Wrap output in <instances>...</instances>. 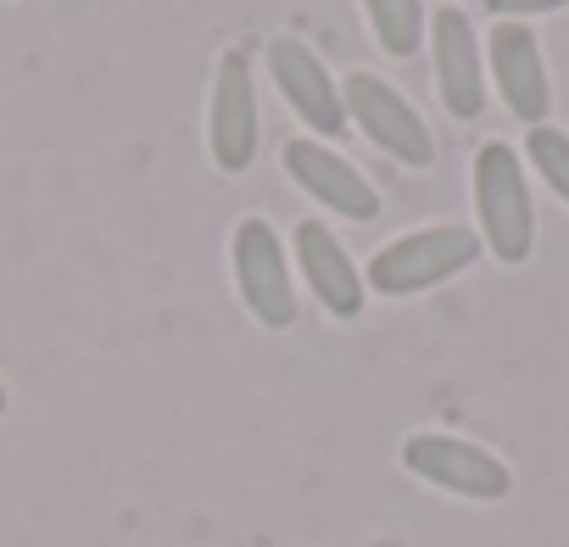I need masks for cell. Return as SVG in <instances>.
Returning <instances> with one entry per match:
<instances>
[{
    "label": "cell",
    "mask_w": 569,
    "mask_h": 547,
    "mask_svg": "<svg viewBox=\"0 0 569 547\" xmlns=\"http://www.w3.org/2000/svg\"><path fill=\"white\" fill-rule=\"evenodd\" d=\"M469 196H475V235H480V246L497 262H508V268L530 262V251H536V201H530L525 157L508 140H486L475 151Z\"/></svg>",
    "instance_id": "6da1fadb"
},
{
    "label": "cell",
    "mask_w": 569,
    "mask_h": 547,
    "mask_svg": "<svg viewBox=\"0 0 569 547\" xmlns=\"http://www.w3.org/2000/svg\"><path fill=\"white\" fill-rule=\"evenodd\" d=\"M480 257H486V246H480V235L469 223H425V229L391 235L369 257L363 286L380 291V297H419L430 286L458 280V274L475 268Z\"/></svg>",
    "instance_id": "7a4b0ae2"
},
{
    "label": "cell",
    "mask_w": 569,
    "mask_h": 547,
    "mask_svg": "<svg viewBox=\"0 0 569 547\" xmlns=\"http://www.w3.org/2000/svg\"><path fill=\"white\" fill-rule=\"evenodd\" d=\"M229 268H234V291L246 314L262 330H291L297 325V280H291V257H284L279 235L268 218H240L229 235Z\"/></svg>",
    "instance_id": "3957f363"
},
{
    "label": "cell",
    "mask_w": 569,
    "mask_h": 547,
    "mask_svg": "<svg viewBox=\"0 0 569 547\" xmlns=\"http://www.w3.org/2000/svg\"><path fill=\"white\" fill-rule=\"evenodd\" d=\"M341 101H347V123H358V135L369 146H380L391 162L402 168H430L436 162V135L419 118V107L380 73H347L341 79Z\"/></svg>",
    "instance_id": "277c9868"
},
{
    "label": "cell",
    "mask_w": 569,
    "mask_h": 547,
    "mask_svg": "<svg viewBox=\"0 0 569 547\" xmlns=\"http://www.w3.org/2000/svg\"><path fill=\"white\" fill-rule=\"evenodd\" d=\"M262 112H257V68L246 51H223L212 62V96H207V151L218 173H246L257 162Z\"/></svg>",
    "instance_id": "5b68a950"
},
{
    "label": "cell",
    "mask_w": 569,
    "mask_h": 547,
    "mask_svg": "<svg viewBox=\"0 0 569 547\" xmlns=\"http://www.w3.org/2000/svg\"><path fill=\"white\" fill-rule=\"evenodd\" d=\"M402 464H408L425 486L452 491V497H469V503H502V497L513 491V469H508L497 452H486V447H475V441H463V436H447V430H419V436H408V441H402Z\"/></svg>",
    "instance_id": "8992f818"
},
{
    "label": "cell",
    "mask_w": 569,
    "mask_h": 547,
    "mask_svg": "<svg viewBox=\"0 0 569 547\" xmlns=\"http://www.w3.org/2000/svg\"><path fill=\"white\" fill-rule=\"evenodd\" d=\"M268 73H273V84H279V96H284V107H291L302 123H308V135L313 140H341L352 123H347V101H341V84L330 79V68H325V57L308 46V40H297V34H279V40H268Z\"/></svg>",
    "instance_id": "52a82bcc"
},
{
    "label": "cell",
    "mask_w": 569,
    "mask_h": 547,
    "mask_svg": "<svg viewBox=\"0 0 569 547\" xmlns=\"http://www.w3.org/2000/svg\"><path fill=\"white\" fill-rule=\"evenodd\" d=\"M279 162H284V173H291V185L308 201H319L325 212L352 218V223H375L380 218V190L336 146H325L313 135H291V140L279 146Z\"/></svg>",
    "instance_id": "ba28073f"
},
{
    "label": "cell",
    "mask_w": 569,
    "mask_h": 547,
    "mask_svg": "<svg viewBox=\"0 0 569 547\" xmlns=\"http://www.w3.org/2000/svg\"><path fill=\"white\" fill-rule=\"evenodd\" d=\"M430 62H436V101L458 123H475L486 112V46L463 7L430 12Z\"/></svg>",
    "instance_id": "9c48e42d"
},
{
    "label": "cell",
    "mask_w": 569,
    "mask_h": 547,
    "mask_svg": "<svg viewBox=\"0 0 569 547\" xmlns=\"http://www.w3.org/2000/svg\"><path fill=\"white\" fill-rule=\"evenodd\" d=\"M486 68H491V84H497L502 107L525 129L547 123V112H552V79H547V57H541V40H536L530 23H491Z\"/></svg>",
    "instance_id": "30bf717a"
},
{
    "label": "cell",
    "mask_w": 569,
    "mask_h": 547,
    "mask_svg": "<svg viewBox=\"0 0 569 547\" xmlns=\"http://www.w3.org/2000/svg\"><path fill=\"white\" fill-rule=\"evenodd\" d=\"M291 246H297V262H302V280H308L313 302L330 319H358L363 302H369V286H363L352 251L341 246V235L325 218H302L297 235H291Z\"/></svg>",
    "instance_id": "8fae6325"
},
{
    "label": "cell",
    "mask_w": 569,
    "mask_h": 547,
    "mask_svg": "<svg viewBox=\"0 0 569 547\" xmlns=\"http://www.w3.org/2000/svg\"><path fill=\"white\" fill-rule=\"evenodd\" d=\"M358 7H363V18H369L375 46H380L386 57H397V62H408V57L425 46V34H430L425 0H358Z\"/></svg>",
    "instance_id": "7c38bea8"
},
{
    "label": "cell",
    "mask_w": 569,
    "mask_h": 547,
    "mask_svg": "<svg viewBox=\"0 0 569 547\" xmlns=\"http://www.w3.org/2000/svg\"><path fill=\"white\" fill-rule=\"evenodd\" d=\"M519 157H525V168H536V179L569 207V129H558V123H536V129H525Z\"/></svg>",
    "instance_id": "4fadbf2b"
},
{
    "label": "cell",
    "mask_w": 569,
    "mask_h": 547,
    "mask_svg": "<svg viewBox=\"0 0 569 547\" xmlns=\"http://www.w3.org/2000/svg\"><path fill=\"white\" fill-rule=\"evenodd\" d=\"M486 12H491V18H502V23H519V18L569 12V0H486Z\"/></svg>",
    "instance_id": "5bb4252c"
},
{
    "label": "cell",
    "mask_w": 569,
    "mask_h": 547,
    "mask_svg": "<svg viewBox=\"0 0 569 547\" xmlns=\"http://www.w3.org/2000/svg\"><path fill=\"white\" fill-rule=\"evenodd\" d=\"M0 414H7V386H0Z\"/></svg>",
    "instance_id": "9a60e30c"
}]
</instances>
